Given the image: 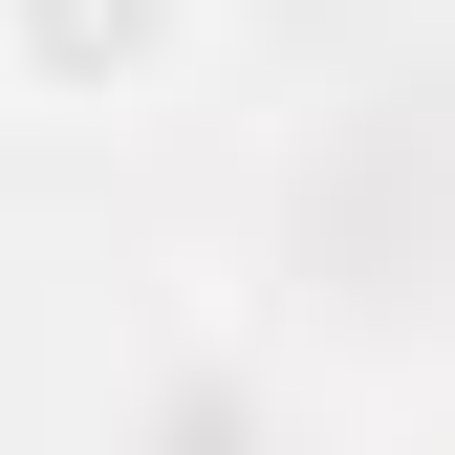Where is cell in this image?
<instances>
[{"label": "cell", "instance_id": "6da1fadb", "mask_svg": "<svg viewBox=\"0 0 455 455\" xmlns=\"http://www.w3.org/2000/svg\"><path fill=\"white\" fill-rule=\"evenodd\" d=\"M217 66V0H0V108H66V131H131Z\"/></svg>", "mask_w": 455, "mask_h": 455}]
</instances>
